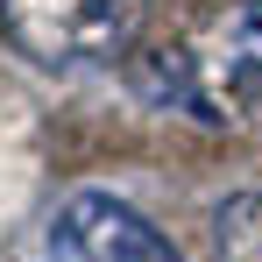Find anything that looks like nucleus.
<instances>
[{
	"mask_svg": "<svg viewBox=\"0 0 262 262\" xmlns=\"http://www.w3.org/2000/svg\"><path fill=\"white\" fill-rule=\"evenodd\" d=\"M142 14H149V0H0V36L29 64L71 71V64L121 57Z\"/></svg>",
	"mask_w": 262,
	"mask_h": 262,
	"instance_id": "nucleus-1",
	"label": "nucleus"
},
{
	"mask_svg": "<svg viewBox=\"0 0 262 262\" xmlns=\"http://www.w3.org/2000/svg\"><path fill=\"white\" fill-rule=\"evenodd\" d=\"M50 262H184L163 227L135 213L114 191H71L50 220Z\"/></svg>",
	"mask_w": 262,
	"mask_h": 262,
	"instance_id": "nucleus-2",
	"label": "nucleus"
},
{
	"mask_svg": "<svg viewBox=\"0 0 262 262\" xmlns=\"http://www.w3.org/2000/svg\"><path fill=\"white\" fill-rule=\"evenodd\" d=\"M135 92L149 99V106H177V114H199V121H220L213 106H206V85H199V57L191 50H149V57H135Z\"/></svg>",
	"mask_w": 262,
	"mask_h": 262,
	"instance_id": "nucleus-3",
	"label": "nucleus"
},
{
	"mask_svg": "<svg viewBox=\"0 0 262 262\" xmlns=\"http://www.w3.org/2000/svg\"><path fill=\"white\" fill-rule=\"evenodd\" d=\"M227 85L241 106H262V0H248L227 29Z\"/></svg>",
	"mask_w": 262,
	"mask_h": 262,
	"instance_id": "nucleus-4",
	"label": "nucleus"
},
{
	"mask_svg": "<svg viewBox=\"0 0 262 262\" xmlns=\"http://www.w3.org/2000/svg\"><path fill=\"white\" fill-rule=\"evenodd\" d=\"M213 248L220 262H262V191H234L213 213Z\"/></svg>",
	"mask_w": 262,
	"mask_h": 262,
	"instance_id": "nucleus-5",
	"label": "nucleus"
}]
</instances>
